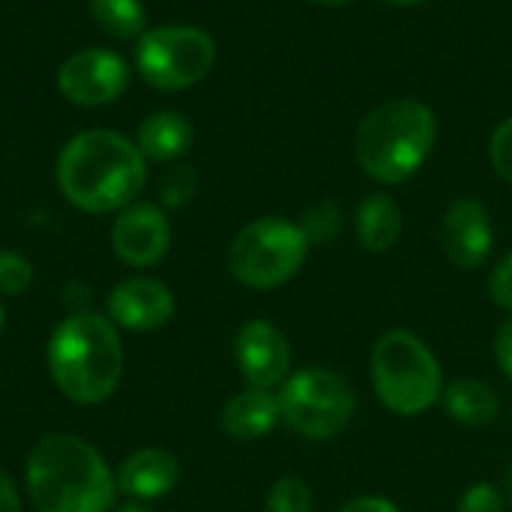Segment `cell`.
I'll use <instances>...</instances> for the list:
<instances>
[{"label": "cell", "mask_w": 512, "mask_h": 512, "mask_svg": "<svg viewBox=\"0 0 512 512\" xmlns=\"http://www.w3.org/2000/svg\"><path fill=\"white\" fill-rule=\"evenodd\" d=\"M438 138L435 111L420 99H393L369 111L357 129L354 153L360 168L384 183H405L429 159Z\"/></svg>", "instance_id": "277c9868"}, {"label": "cell", "mask_w": 512, "mask_h": 512, "mask_svg": "<svg viewBox=\"0 0 512 512\" xmlns=\"http://www.w3.org/2000/svg\"><path fill=\"white\" fill-rule=\"evenodd\" d=\"M180 483V462L174 453L147 447L132 453L117 471V492L135 501H156L177 489Z\"/></svg>", "instance_id": "5bb4252c"}, {"label": "cell", "mask_w": 512, "mask_h": 512, "mask_svg": "<svg viewBox=\"0 0 512 512\" xmlns=\"http://www.w3.org/2000/svg\"><path fill=\"white\" fill-rule=\"evenodd\" d=\"M489 159H492V165H495V171L512 183V117H507L498 129H495V135H492V141H489Z\"/></svg>", "instance_id": "cb8c5ba5"}, {"label": "cell", "mask_w": 512, "mask_h": 512, "mask_svg": "<svg viewBox=\"0 0 512 512\" xmlns=\"http://www.w3.org/2000/svg\"><path fill=\"white\" fill-rule=\"evenodd\" d=\"M339 512H402L393 501L387 498H378V495H366V498H354L348 501Z\"/></svg>", "instance_id": "4316f807"}, {"label": "cell", "mask_w": 512, "mask_h": 512, "mask_svg": "<svg viewBox=\"0 0 512 512\" xmlns=\"http://www.w3.org/2000/svg\"><path fill=\"white\" fill-rule=\"evenodd\" d=\"M279 420H282L279 393L261 387H246L243 393L231 396L219 417L222 432L234 441H258L270 435Z\"/></svg>", "instance_id": "9a60e30c"}, {"label": "cell", "mask_w": 512, "mask_h": 512, "mask_svg": "<svg viewBox=\"0 0 512 512\" xmlns=\"http://www.w3.org/2000/svg\"><path fill=\"white\" fill-rule=\"evenodd\" d=\"M456 512H507V501L498 486L492 483H474L462 498Z\"/></svg>", "instance_id": "603a6c76"}, {"label": "cell", "mask_w": 512, "mask_h": 512, "mask_svg": "<svg viewBox=\"0 0 512 512\" xmlns=\"http://www.w3.org/2000/svg\"><path fill=\"white\" fill-rule=\"evenodd\" d=\"M267 512H315V495L300 477H282L267 492Z\"/></svg>", "instance_id": "ffe728a7"}, {"label": "cell", "mask_w": 512, "mask_h": 512, "mask_svg": "<svg viewBox=\"0 0 512 512\" xmlns=\"http://www.w3.org/2000/svg\"><path fill=\"white\" fill-rule=\"evenodd\" d=\"M438 240H441V249L450 264H456L462 270H474V267L486 264V258L492 255V246H495V228H492V216L483 207V201L456 198L441 219Z\"/></svg>", "instance_id": "8fae6325"}, {"label": "cell", "mask_w": 512, "mask_h": 512, "mask_svg": "<svg viewBox=\"0 0 512 512\" xmlns=\"http://www.w3.org/2000/svg\"><path fill=\"white\" fill-rule=\"evenodd\" d=\"M33 282V264L9 249H0V294L3 297H15L21 291H27Z\"/></svg>", "instance_id": "44dd1931"}, {"label": "cell", "mask_w": 512, "mask_h": 512, "mask_svg": "<svg viewBox=\"0 0 512 512\" xmlns=\"http://www.w3.org/2000/svg\"><path fill=\"white\" fill-rule=\"evenodd\" d=\"M27 495L36 512H111L117 480L93 444L57 432L27 456Z\"/></svg>", "instance_id": "7a4b0ae2"}, {"label": "cell", "mask_w": 512, "mask_h": 512, "mask_svg": "<svg viewBox=\"0 0 512 512\" xmlns=\"http://www.w3.org/2000/svg\"><path fill=\"white\" fill-rule=\"evenodd\" d=\"M507 495H510V504H512V462H510V471H507Z\"/></svg>", "instance_id": "1f68e13d"}, {"label": "cell", "mask_w": 512, "mask_h": 512, "mask_svg": "<svg viewBox=\"0 0 512 512\" xmlns=\"http://www.w3.org/2000/svg\"><path fill=\"white\" fill-rule=\"evenodd\" d=\"M129 87V66L111 48H81L57 69V90L81 108H99L120 99Z\"/></svg>", "instance_id": "9c48e42d"}, {"label": "cell", "mask_w": 512, "mask_h": 512, "mask_svg": "<svg viewBox=\"0 0 512 512\" xmlns=\"http://www.w3.org/2000/svg\"><path fill=\"white\" fill-rule=\"evenodd\" d=\"M195 129L180 111H156L138 123L135 144L150 162H174L192 147Z\"/></svg>", "instance_id": "2e32d148"}, {"label": "cell", "mask_w": 512, "mask_h": 512, "mask_svg": "<svg viewBox=\"0 0 512 512\" xmlns=\"http://www.w3.org/2000/svg\"><path fill=\"white\" fill-rule=\"evenodd\" d=\"M234 357L249 387L273 390L276 384H285L291 375V345L285 333L264 318L246 321L240 327Z\"/></svg>", "instance_id": "30bf717a"}, {"label": "cell", "mask_w": 512, "mask_h": 512, "mask_svg": "<svg viewBox=\"0 0 512 512\" xmlns=\"http://www.w3.org/2000/svg\"><path fill=\"white\" fill-rule=\"evenodd\" d=\"M495 357H498V366L504 369V375L512 378V315L495 336Z\"/></svg>", "instance_id": "484cf974"}, {"label": "cell", "mask_w": 512, "mask_h": 512, "mask_svg": "<svg viewBox=\"0 0 512 512\" xmlns=\"http://www.w3.org/2000/svg\"><path fill=\"white\" fill-rule=\"evenodd\" d=\"M309 255V237L303 228L282 216H264L240 228L228 246L231 276L255 291L279 288L294 279Z\"/></svg>", "instance_id": "8992f818"}, {"label": "cell", "mask_w": 512, "mask_h": 512, "mask_svg": "<svg viewBox=\"0 0 512 512\" xmlns=\"http://www.w3.org/2000/svg\"><path fill=\"white\" fill-rule=\"evenodd\" d=\"M489 297L498 309H507L512 315V252L492 270L489 276Z\"/></svg>", "instance_id": "d4e9b609"}, {"label": "cell", "mask_w": 512, "mask_h": 512, "mask_svg": "<svg viewBox=\"0 0 512 512\" xmlns=\"http://www.w3.org/2000/svg\"><path fill=\"white\" fill-rule=\"evenodd\" d=\"M309 3H321V6H342V3H351V0H309Z\"/></svg>", "instance_id": "4dcf8cb0"}, {"label": "cell", "mask_w": 512, "mask_h": 512, "mask_svg": "<svg viewBox=\"0 0 512 512\" xmlns=\"http://www.w3.org/2000/svg\"><path fill=\"white\" fill-rule=\"evenodd\" d=\"M282 423L309 441H333L339 438L354 411L357 396L354 387L327 366H306L282 384L279 393Z\"/></svg>", "instance_id": "52a82bcc"}, {"label": "cell", "mask_w": 512, "mask_h": 512, "mask_svg": "<svg viewBox=\"0 0 512 512\" xmlns=\"http://www.w3.org/2000/svg\"><path fill=\"white\" fill-rule=\"evenodd\" d=\"M0 512H21L18 489H15V483H12V477L6 471H0Z\"/></svg>", "instance_id": "83f0119b"}, {"label": "cell", "mask_w": 512, "mask_h": 512, "mask_svg": "<svg viewBox=\"0 0 512 512\" xmlns=\"http://www.w3.org/2000/svg\"><path fill=\"white\" fill-rule=\"evenodd\" d=\"M147 159L135 141L111 129H84L60 150L57 186L84 213H117L141 195Z\"/></svg>", "instance_id": "6da1fadb"}, {"label": "cell", "mask_w": 512, "mask_h": 512, "mask_svg": "<svg viewBox=\"0 0 512 512\" xmlns=\"http://www.w3.org/2000/svg\"><path fill=\"white\" fill-rule=\"evenodd\" d=\"M372 387L399 417L426 414L444 393L438 357L411 330H387L372 348Z\"/></svg>", "instance_id": "5b68a950"}, {"label": "cell", "mask_w": 512, "mask_h": 512, "mask_svg": "<svg viewBox=\"0 0 512 512\" xmlns=\"http://www.w3.org/2000/svg\"><path fill=\"white\" fill-rule=\"evenodd\" d=\"M216 63V42L207 30L192 24H162L138 36L135 69L141 78L165 93L186 90L210 75Z\"/></svg>", "instance_id": "ba28073f"}, {"label": "cell", "mask_w": 512, "mask_h": 512, "mask_svg": "<svg viewBox=\"0 0 512 512\" xmlns=\"http://www.w3.org/2000/svg\"><path fill=\"white\" fill-rule=\"evenodd\" d=\"M114 255L129 267H156L171 246L168 216L156 204H129L111 228Z\"/></svg>", "instance_id": "7c38bea8"}, {"label": "cell", "mask_w": 512, "mask_h": 512, "mask_svg": "<svg viewBox=\"0 0 512 512\" xmlns=\"http://www.w3.org/2000/svg\"><path fill=\"white\" fill-rule=\"evenodd\" d=\"M441 402H444V411L450 414V420H456L459 426H468V429L492 426L501 414L498 393L486 381H477V378L453 381L450 387H444Z\"/></svg>", "instance_id": "e0dca14e"}, {"label": "cell", "mask_w": 512, "mask_h": 512, "mask_svg": "<svg viewBox=\"0 0 512 512\" xmlns=\"http://www.w3.org/2000/svg\"><path fill=\"white\" fill-rule=\"evenodd\" d=\"M384 3H390V6H420L426 0H384Z\"/></svg>", "instance_id": "f1b7e54d"}, {"label": "cell", "mask_w": 512, "mask_h": 512, "mask_svg": "<svg viewBox=\"0 0 512 512\" xmlns=\"http://www.w3.org/2000/svg\"><path fill=\"white\" fill-rule=\"evenodd\" d=\"M114 512H150V510H144L141 504H126V507H120V510H114Z\"/></svg>", "instance_id": "f546056e"}, {"label": "cell", "mask_w": 512, "mask_h": 512, "mask_svg": "<svg viewBox=\"0 0 512 512\" xmlns=\"http://www.w3.org/2000/svg\"><path fill=\"white\" fill-rule=\"evenodd\" d=\"M90 15L99 30L114 39H135L147 27V12L141 0H90Z\"/></svg>", "instance_id": "d6986e66"}, {"label": "cell", "mask_w": 512, "mask_h": 512, "mask_svg": "<svg viewBox=\"0 0 512 512\" xmlns=\"http://www.w3.org/2000/svg\"><path fill=\"white\" fill-rule=\"evenodd\" d=\"M48 372L57 390L78 405H99L114 396L123 375V342L111 318L72 312L63 318L45 348Z\"/></svg>", "instance_id": "3957f363"}, {"label": "cell", "mask_w": 512, "mask_h": 512, "mask_svg": "<svg viewBox=\"0 0 512 512\" xmlns=\"http://www.w3.org/2000/svg\"><path fill=\"white\" fill-rule=\"evenodd\" d=\"M402 237V210L387 192L366 195L357 207V240L369 252H390Z\"/></svg>", "instance_id": "ac0fdd59"}, {"label": "cell", "mask_w": 512, "mask_h": 512, "mask_svg": "<svg viewBox=\"0 0 512 512\" xmlns=\"http://www.w3.org/2000/svg\"><path fill=\"white\" fill-rule=\"evenodd\" d=\"M3 327H6V312H3V303H0V333H3Z\"/></svg>", "instance_id": "d6a6232c"}, {"label": "cell", "mask_w": 512, "mask_h": 512, "mask_svg": "<svg viewBox=\"0 0 512 512\" xmlns=\"http://www.w3.org/2000/svg\"><path fill=\"white\" fill-rule=\"evenodd\" d=\"M300 228L309 237V243H327V240H333L339 234V207L333 201H324V204L306 210Z\"/></svg>", "instance_id": "7402d4cb"}, {"label": "cell", "mask_w": 512, "mask_h": 512, "mask_svg": "<svg viewBox=\"0 0 512 512\" xmlns=\"http://www.w3.org/2000/svg\"><path fill=\"white\" fill-rule=\"evenodd\" d=\"M174 315V297L171 291L150 279L135 276L120 282L108 297V318L114 327L132 330V333H150L171 321Z\"/></svg>", "instance_id": "4fadbf2b"}]
</instances>
